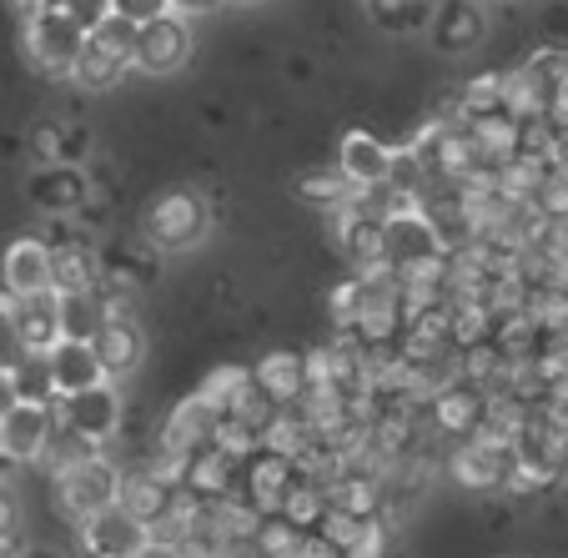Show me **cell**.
<instances>
[{"mask_svg": "<svg viewBox=\"0 0 568 558\" xmlns=\"http://www.w3.org/2000/svg\"><path fill=\"white\" fill-rule=\"evenodd\" d=\"M212 232V206L196 186H172V192H156L141 216V236H146L151 252H166V257H182L196 252Z\"/></svg>", "mask_w": 568, "mask_h": 558, "instance_id": "obj_1", "label": "cell"}, {"mask_svg": "<svg viewBox=\"0 0 568 558\" xmlns=\"http://www.w3.org/2000/svg\"><path fill=\"white\" fill-rule=\"evenodd\" d=\"M55 413L45 397L16 393L0 403V458L6 463H41L51 453Z\"/></svg>", "mask_w": 568, "mask_h": 558, "instance_id": "obj_2", "label": "cell"}, {"mask_svg": "<svg viewBox=\"0 0 568 558\" xmlns=\"http://www.w3.org/2000/svg\"><path fill=\"white\" fill-rule=\"evenodd\" d=\"M55 498L61 508L81 524V518L101 514V508H116L121 498V468L106 458V453H87V458H75L71 468H61L55 478Z\"/></svg>", "mask_w": 568, "mask_h": 558, "instance_id": "obj_3", "label": "cell"}, {"mask_svg": "<svg viewBox=\"0 0 568 558\" xmlns=\"http://www.w3.org/2000/svg\"><path fill=\"white\" fill-rule=\"evenodd\" d=\"M87 45V26L71 21L61 6H41V11L26 16V55L36 61V71L45 75H71L75 55Z\"/></svg>", "mask_w": 568, "mask_h": 558, "instance_id": "obj_4", "label": "cell"}, {"mask_svg": "<svg viewBox=\"0 0 568 558\" xmlns=\"http://www.w3.org/2000/svg\"><path fill=\"white\" fill-rule=\"evenodd\" d=\"M192 61V21L176 11L151 16V21L136 26V45H131V71L141 75H176Z\"/></svg>", "mask_w": 568, "mask_h": 558, "instance_id": "obj_5", "label": "cell"}, {"mask_svg": "<svg viewBox=\"0 0 568 558\" xmlns=\"http://www.w3.org/2000/svg\"><path fill=\"white\" fill-rule=\"evenodd\" d=\"M383 242H387V267L393 272H408V267L443 257V232L433 226V216L418 202L383 216Z\"/></svg>", "mask_w": 568, "mask_h": 558, "instance_id": "obj_6", "label": "cell"}, {"mask_svg": "<svg viewBox=\"0 0 568 558\" xmlns=\"http://www.w3.org/2000/svg\"><path fill=\"white\" fill-rule=\"evenodd\" d=\"M91 347H97V357H101V367H106L111 383H126V377L146 363V333H141V323L121 307H106L97 317Z\"/></svg>", "mask_w": 568, "mask_h": 558, "instance_id": "obj_7", "label": "cell"}, {"mask_svg": "<svg viewBox=\"0 0 568 558\" xmlns=\"http://www.w3.org/2000/svg\"><path fill=\"white\" fill-rule=\"evenodd\" d=\"M11 337L26 357H45L61 343V292L45 287L31 297H11Z\"/></svg>", "mask_w": 568, "mask_h": 558, "instance_id": "obj_8", "label": "cell"}, {"mask_svg": "<svg viewBox=\"0 0 568 558\" xmlns=\"http://www.w3.org/2000/svg\"><path fill=\"white\" fill-rule=\"evenodd\" d=\"M428 35L438 55H468L488 41V6L483 0H438L428 16Z\"/></svg>", "mask_w": 568, "mask_h": 558, "instance_id": "obj_9", "label": "cell"}, {"mask_svg": "<svg viewBox=\"0 0 568 558\" xmlns=\"http://www.w3.org/2000/svg\"><path fill=\"white\" fill-rule=\"evenodd\" d=\"M45 393L51 397H75V393H87V387H97V383H111L106 377V367H101V357H97V347L91 343H75V337H61V343L45 353Z\"/></svg>", "mask_w": 568, "mask_h": 558, "instance_id": "obj_10", "label": "cell"}, {"mask_svg": "<svg viewBox=\"0 0 568 558\" xmlns=\"http://www.w3.org/2000/svg\"><path fill=\"white\" fill-rule=\"evenodd\" d=\"M65 428L87 443H111L121 433V397L116 383H97L87 393L65 397Z\"/></svg>", "mask_w": 568, "mask_h": 558, "instance_id": "obj_11", "label": "cell"}, {"mask_svg": "<svg viewBox=\"0 0 568 558\" xmlns=\"http://www.w3.org/2000/svg\"><path fill=\"white\" fill-rule=\"evenodd\" d=\"M0 287L11 297H31V292L51 287V242L41 236H16L0 262Z\"/></svg>", "mask_w": 568, "mask_h": 558, "instance_id": "obj_12", "label": "cell"}, {"mask_svg": "<svg viewBox=\"0 0 568 558\" xmlns=\"http://www.w3.org/2000/svg\"><path fill=\"white\" fill-rule=\"evenodd\" d=\"M141 544H146V528L121 508H101V514L81 518V548L91 558H131Z\"/></svg>", "mask_w": 568, "mask_h": 558, "instance_id": "obj_13", "label": "cell"}, {"mask_svg": "<svg viewBox=\"0 0 568 558\" xmlns=\"http://www.w3.org/2000/svg\"><path fill=\"white\" fill-rule=\"evenodd\" d=\"M337 172L363 192V186H377L393 176V146L377 141L373 131H347L343 146H337Z\"/></svg>", "mask_w": 568, "mask_h": 558, "instance_id": "obj_14", "label": "cell"}, {"mask_svg": "<svg viewBox=\"0 0 568 558\" xmlns=\"http://www.w3.org/2000/svg\"><path fill=\"white\" fill-rule=\"evenodd\" d=\"M333 222H337V242H343L347 262H353L357 272L383 267V262H387V242H383V222H377V216L357 212V206L347 202V206H337V212H333Z\"/></svg>", "mask_w": 568, "mask_h": 558, "instance_id": "obj_15", "label": "cell"}, {"mask_svg": "<svg viewBox=\"0 0 568 558\" xmlns=\"http://www.w3.org/2000/svg\"><path fill=\"white\" fill-rule=\"evenodd\" d=\"M508 468H514V453H504V443H494V438L468 443V448L453 458V478H458L463 488H498L508 478Z\"/></svg>", "mask_w": 568, "mask_h": 558, "instance_id": "obj_16", "label": "cell"}, {"mask_svg": "<svg viewBox=\"0 0 568 558\" xmlns=\"http://www.w3.org/2000/svg\"><path fill=\"white\" fill-rule=\"evenodd\" d=\"M31 196L41 212H71V206L87 202V182H81V172L71 162H51L45 172L31 176Z\"/></svg>", "mask_w": 568, "mask_h": 558, "instance_id": "obj_17", "label": "cell"}, {"mask_svg": "<svg viewBox=\"0 0 568 558\" xmlns=\"http://www.w3.org/2000/svg\"><path fill=\"white\" fill-rule=\"evenodd\" d=\"M216 428V408L206 403L202 393L186 397L182 408H176V418L166 423V433H161V453H192L196 443H206V433Z\"/></svg>", "mask_w": 568, "mask_h": 558, "instance_id": "obj_18", "label": "cell"}, {"mask_svg": "<svg viewBox=\"0 0 568 558\" xmlns=\"http://www.w3.org/2000/svg\"><path fill=\"white\" fill-rule=\"evenodd\" d=\"M257 387L267 403H292L307 387V363L297 353H272L257 363Z\"/></svg>", "mask_w": 568, "mask_h": 558, "instance_id": "obj_19", "label": "cell"}, {"mask_svg": "<svg viewBox=\"0 0 568 558\" xmlns=\"http://www.w3.org/2000/svg\"><path fill=\"white\" fill-rule=\"evenodd\" d=\"M166 504H172V484H161L156 473H146V478H121L116 508H121L126 518H136L141 528L156 524V518L166 514Z\"/></svg>", "mask_w": 568, "mask_h": 558, "instance_id": "obj_20", "label": "cell"}, {"mask_svg": "<svg viewBox=\"0 0 568 558\" xmlns=\"http://www.w3.org/2000/svg\"><path fill=\"white\" fill-rule=\"evenodd\" d=\"M51 287L55 292H91L97 287V262L87 247H51Z\"/></svg>", "mask_w": 568, "mask_h": 558, "instance_id": "obj_21", "label": "cell"}, {"mask_svg": "<svg viewBox=\"0 0 568 558\" xmlns=\"http://www.w3.org/2000/svg\"><path fill=\"white\" fill-rule=\"evenodd\" d=\"M528 206H534L538 222L568 226V172L564 166H548V172L538 176L534 192H528Z\"/></svg>", "mask_w": 568, "mask_h": 558, "instance_id": "obj_22", "label": "cell"}, {"mask_svg": "<svg viewBox=\"0 0 568 558\" xmlns=\"http://www.w3.org/2000/svg\"><path fill=\"white\" fill-rule=\"evenodd\" d=\"M438 0H367V16H373L383 31L403 35V31H423Z\"/></svg>", "mask_w": 568, "mask_h": 558, "instance_id": "obj_23", "label": "cell"}, {"mask_svg": "<svg viewBox=\"0 0 568 558\" xmlns=\"http://www.w3.org/2000/svg\"><path fill=\"white\" fill-rule=\"evenodd\" d=\"M87 45H91V51H101V55H111V61L131 65V45H136V26H131L126 16L106 11V16H101V21L87 31Z\"/></svg>", "mask_w": 568, "mask_h": 558, "instance_id": "obj_24", "label": "cell"}, {"mask_svg": "<svg viewBox=\"0 0 568 558\" xmlns=\"http://www.w3.org/2000/svg\"><path fill=\"white\" fill-rule=\"evenodd\" d=\"M126 71H131V65H121V61H111V55L81 45V55H75V65H71V75H65V81H75L81 91H111Z\"/></svg>", "mask_w": 568, "mask_h": 558, "instance_id": "obj_25", "label": "cell"}, {"mask_svg": "<svg viewBox=\"0 0 568 558\" xmlns=\"http://www.w3.org/2000/svg\"><path fill=\"white\" fill-rule=\"evenodd\" d=\"M353 192H357V186L347 182L337 166H333V172H307V176H297V196H302V202L327 206V212L347 206V202H353Z\"/></svg>", "mask_w": 568, "mask_h": 558, "instance_id": "obj_26", "label": "cell"}, {"mask_svg": "<svg viewBox=\"0 0 568 558\" xmlns=\"http://www.w3.org/2000/svg\"><path fill=\"white\" fill-rule=\"evenodd\" d=\"M101 307L91 302V292H61V337H75V343H91L97 333Z\"/></svg>", "mask_w": 568, "mask_h": 558, "instance_id": "obj_27", "label": "cell"}, {"mask_svg": "<svg viewBox=\"0 0 568 558\" xmlns=\"http://www.w3.org/2000/svg\"><path fill=\"white\" fill-rule=\"evenodd\" d=\"M297 548H302V534L292 528V518H287V524H272L267 534H262V548H257V554H262V558H297Z\"/></svg>", "mask_w": 568, "mask_h": 558, "instance_id": "obj_28", "label": "cell"}, {"mask_svg": "<svg viewBox=\"0 0 568 558\" xmlns=\"http://www.w3.org/2000/svg\"><path fill=\"white\" fill-rule=\"evenodd\" d=\"M473 418H478V403H473L468 393L443 397V408H438V423H443V428H468Z\"/></svg>", "mask_w": 568, "mask_h": 558, "instance_id": "obj_29", "label": "cell"}, {"mask_svg": "<svg viewBox=\"0 0 568 558\" xmlns=\"http://www.w3.org/2000/svg\"><path fill=\"white\" fill-rule=\"evenodd\" d=\"M172 558H222V544H216V538H206V528H196V534L176 538Z\"/></svg>", "mask_w": 568, "mask_h": 558, "instance_id": "obj_30", "label": "cell"}, {"mask_svg": "<svg viewBox=\"0 0 568 558\" xmlns=\"http://www.w3.org/2000/svg\"><path fill=\"white\" fill-rule=\"evenodd\" d=\"M111 11L126 16L131 26H141V21H151V16H166L172 6H166V0H111Z\"/></svg>", "mask_w": 568, "mask_h": 558, "instance_id": "obj_31", "label": "cell"}, {"mask_svg": "<svg viewBox=\"0 0 568 558\" xmlns=\"http://www.w3.org/2000/svg\"><path fill=\"white\" fill-rule=\"evenodd\" d=\"M61 11L71 16V21H81V26H87V31H91V26H97L101 16L111 11V0H61Z\"/></svg>", "mask_w": 568, "mask_h": 558, "instance_id": "obj_32", "label": "cell"}, {"mask_svg": "<svg viewBox=\"0 0 568 558\" xmlns=\"http://www.w3.org/2000/svg\"><path fill=\"white\" fill-rule=\"evenodd\" d=\"M267 438H272V443H267V448H272V453H277V458H292V453H297V448H302V428H297V423H277V428H272V433H267Z\"/></svg>", "mask_w": 568, "mask_h": 558, "instance_id": "obj_33", "label": "cell"}, {"mask_svg": "<svg viewBox=\"0 0 568 558\" xmlns=\"http://www.w3.org/2000/svg\"><path fill=\"white\" fill-rule=\"evenodd\" d=\"M166 6H172L176 16H186V21H192V16H212L222 0H166Z\"/></svg>", "mask_w": 568, "mask_h": 558, "instance_id": "obj_34", "label": "cell"}, {"mask_svg": "<svg viewBox=\"0 0 568 558\" xmlns=\"http://www.w3.org/2000/svg\"><path fill=\"white\" fill-rule=\"evenodd\" d=\"M131 558H172V544H151V538H146V544H141Z\"/></svg>", "mask_w": 568, "mask_h": 558, "instance_id": "obj_35", "label": "cell"}, {"mask_svg": "<svg viewBox=\"0 0 568 558\" xmlns=\"http://www.w3.org/2000/svg\"><path fill=\"white\" fill-rule=\"evenodd\" d=\"M222 6H262V0H222Z\"/></svg>", "mask_w": 568, "mask_h": 558, "instance_id": "obj_36", "label": "cell"}, {"mask_svg": "<svg viewBox=\"0 0 568 558\" xmlns=\"http://www.w3.org/2000/svg\"><path fill=\"white\" fill-rule=\"evenodd\" d=\"M0 373H6V347H0Z\"/></svg>", "mask_w": 568, "mask_h": 558, "instance_id": "obj_37", "label": "cell"}, {"mask_svg": "<svg viewBox=\"0 0 568 558\" xmlns=\"http://www.w3.org/2000/svg\"><path fill=\"white\" fill-rule=\"evenodd\" d=\"M564 403H568V383H564Z\"/></svg>", "mask_w": 568, "mask_h": 558, "instance_id": "obj_38", "label": "cell"}]
</instances>
